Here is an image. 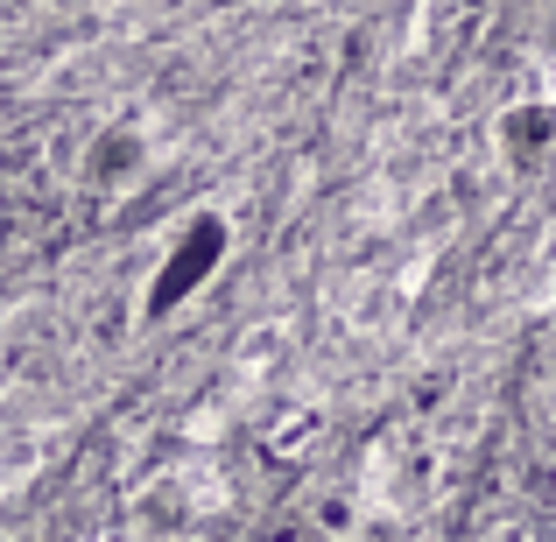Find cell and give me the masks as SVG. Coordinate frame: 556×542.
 <instances>
[{"label":"cell","instance_id":"cell-1","mask_svg":"<svg viewBox=\"0 0 556 542\" xmlns=\"http://www.w3.org/2000/svg\"><path fill=\"white\" fill-rule=\"evenodd\" d=\"M226 261V218H198V226L177 240V254H169V268L155 275V289H149V311L163 317V311H177V303L190 297V289L204 282V275Z\"/></svg>","mask_w":556,"mask_h":542}]
</instances>
